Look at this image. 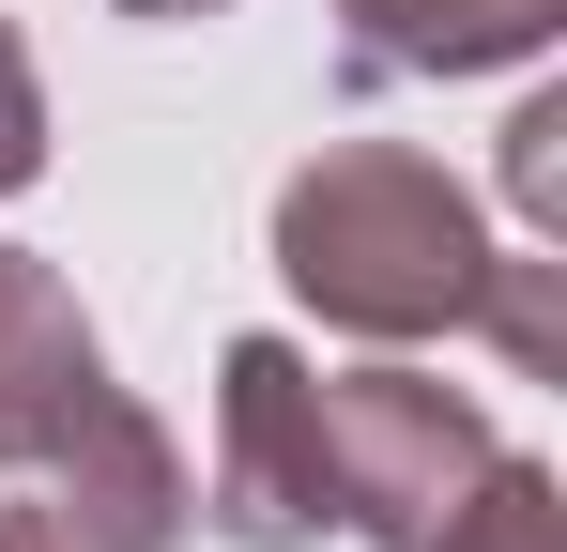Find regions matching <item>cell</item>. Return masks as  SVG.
<instances>
[{"label": "cell", "instance_id": "6da1fadb", "mask_svg": "<svg viewBox=\"0 0 567 552\" xmlns=\"http://www.w3.org/2000/svg\"><path fill=\"white\" fill-rule=\"evenodd\" d=\"M277 276H291L307 323H338L369 354H430V338L491 323L506 231L475 215V184L445 154H414V139H322L277 184Z\"/></svg>", "mask_w": 567, "mask_h": 552}, {"label": "cell", "instance_id": "7a4b0ae2", "mask_svg": "<svg viewBox=\"0 0 567 552\" xmlns=\"http://www.w3.org/2000/svg\"><path fill=\"white\" fill-rule=\"evenodd\" d=\"M0 476H47V491L138 507V522H169V538H185V507H199L169 415L107 368L78 276L31 262V246H0Z\"/></svg>", "mask_w": 567, "mask_h": 552}, {"label": "cell", "instance_id": "3957f363", "mask_svg": "<svg viewBox=\"0 0 567 552\" xmlns=\"http://www.w3.org/2000/svg\"><path fill=\"white\" fill-rule=\"evenodd\" d=\"M491 399L475 384H445V368H322V476H338V538L369 552H430V522L461 507L475 476H491Z\"/></svg>", "mask_w": 567, "mask_h": 552}, {"label": "cell", "instance_id": "277c9868", "mask_svg": "<svg viewBox=\"0 0 567 552\" xmlns=\"http://www.w3.org/2000/svg\"><path fill=\"white\" fill-rule=\"evenodd\" d=\"M215 552H322L338 538V476H322V368L291 338H230L215 354V460H199V507Z\"/></svg>", "mask_w": 567, "mask_h": 552}, {"label": "cell", "instance_id": "5b68a950", "mask_svg": "<svg viewBox=\"0 0 567 552\" xmlns=\"http://www.w3.org/2000/svg\"><path fill=\"white\" fill-rule=\"evenodd\" d=\"M338 16V62L369 92L399 78H506V62H553L567 0H322Z\"/></svg>", "mask_w": 567, "mask_h": 552}, {"label": "cell", "instance_id": "8992f818", "mask_svg": "<svg viewBox=\"0 0 567 552\" xmlns=\"http://www.w3.org/2000/svg\"><path fill=\"white\" fill-rule=\"evenodd\" d=\"M430 552H567V476L537 446H491V476L430 522Z\"/></svg>", "mask_w": 567, "mask_h": 552}, {"label": "cell", "instance_id": "52a82bcc", "mask_svg": "<svg viewBox=\"0 0 567 552\" xmlns=\"http://www.w3.org/2000/svg\"><path fill=\"white\" fill-rule=\"evenodd\" d=\"M0 552H185L169 522H138V507H93V491H47V476H16V507H0Z\"/></svg>", "mask_w": 567, "mask_h": 552}, {"label": "cell", "instance_id": "ba28073f", "mask_svg": "<svg viewBox=\"0 0 567 552\" xmlns=\"http://www.w3.org/2000/svg\"><path fill=\"white\" fill-rule=\"evenodd\" d=\"M506 200H522V246L567 231V92H522L506 108Z\"/></svg>", "mask_w": 567, "mask_h": 552}, {"label": "cell", "instance_id": "9c48e42d", "mask_svg": "<svg viewBox=\"0 0 567 552\" xmlns=\"http://www.w3.org/2000/svg\"><path fill=\"white\" fill-rule=\"evenodd\" d=\"M31 184H47V78H31V47L0 16V200H31Z\"/></svg>", "mask_w": 567, "mask_h": 552}, {"label": "cell", "instance_id": "30bf717a", "mask_svg": "<svg viewBox=\"0 0 567 552\" xmlns=\"http://www.w3.org/2000/svg\"><path fill=\"white\" fill-rule=\"evenodd\" d=\"M107 16H138V31H199V16H230V0H107Z\"/></svg>", "mask_w": 567, "mask_h": 552}]
</instances>
